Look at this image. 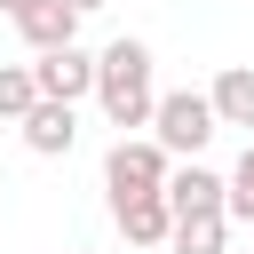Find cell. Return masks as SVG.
I'll list each match as a JSON object with an SVG mask.
<instances>
[{"label": "cell", "instance_id": "cell-8", "mask_svg": "<svg viewBox=\"0 0 254 254\" xmlns=\"http://www.w3.org/2000/svg\"><path fill=\"white\" fill-rule=\"evenodd\" d=\"M111 222H119L127 246H167L175 238V206L167 198H127V206H111Z\"/></svg>", "mask_w": 254, "mask_h": 254}, {"label": "cell", "instance_id": "cell-13", "mask_svg": "<svg viewBox=\"0 0 254 254\" xmlns=\"http://www.w3.org/2000/svg\"><path fill=\"white\" fill-rule=\"evenodd\" d=\"M0 8H8V16H32V8H48V0H0Z\"/></svg>", "mask_w": 254, "mask_h": 254}, {"label": "cell", "instance_id": "cell-11", "mask_svg": "<svg viewBox=\"0 0 254 254\" xmlns=\"http://www.w3.org/2000/svg\"><path fill=\"white\" fill-rule=\"evenodd\" d=\"M32 111H40V79H32V64H0V119L24 127Z\"/></svg>", "mask_w": 254, "mask_h": 254}, {"label": "cell", "instance_id": "cell-1", "mask_svg": "<svg viewBox=\"0 0 254 254\" xmlns=\"http://www.w3.org/2000/svg\"><path fill=\"white\" fill-rule=\"evenodd\" d=\"M151 71H159V64H151L143 40H111V48L95 56V103H103V119H111L119 135L159 119V79H151Z\"/></svg>", "mask_w": 254, "mask_h": 254}, {"label": "cell", "instance_id": "cell-12", "mask_svg": "<svg viewBox=\"0 0 254 254\" xmlns=\"http://www.w3.org/2000/svg\"><path fill=\"white\" fill-rule=\"evenodd\" d=\"M230 222H254V143H246L238 167H230Z\"/></svg>", "mask_w": 254, "mask_h": 254}, {"label": "cell", "instance_id": "cell-3", "mask_svg": "<svg viewBox=\"0 0 254 254\" xmlns=\"http://www.w3.org/2000/svg\"><path fill=\"white\" fill-rule=\"evenodd\" d=\"M167 175H175V159H167L151 135H119V143L103 151V190H111V206H127V198H167Z\"/></svg>", "mask_w": 254, "mask_h": 254}, {"label": "cell", "instance_id": "cell-6", "mask_svg": "<svg viewBox=\"0 0 254 254\" xmlns=\"http://www.w3.org/2000/svg\"><path fill=\"white\" fill-rule=\"evenodd\" d=\"M71 143H79V103H48L40 95V111L24 119V151L32 159H64Z\"/></svg>", "mask_w": 254, "mask_h": 254}, {"label": "cell", "instance_id": "cell-9", "mask_svg": "<svg viewBox=\"0 0 254 254\" xmlns=\"http://www.w3.org/2000/svg\"><path fill=\"white\" fill-rule=\"evenodd\" d=\"M206 95H214V119L222 127H254V64H222Z\"/></svg>", "mask_w": 254, "mask_h": 254}, {"label": "cell", "instance_id": "cell-10", "mask_svg": "<svg viewBox=\"0 0 254 254\" xmlns=\"http://www.w3.org/2000/svg\"><path fill=\"white\" fill-rule=\"evenodd\" d=\"M167 246H175V254H222V246H230V214H183Z\"/></svg>", "mask_w": 254, "mask_h": 254}, {"label": "cell", "instance_id": "cell-7", "mask_svg": "<svg viewBox=\"0 0 254 254\" xmlns=\"http://www.w3.org/2000/svg\"><path fill=\"white\" fill-rule=\"evenodd\" d=\"M16 32H24V48H32V56H56V48H71V40H79V8H71V0H48V8L16 16Z\"/></svg>", "mask_w": 254, "mask_h": 254}, {"label": "cell", "instance_id": "cell-4", "mask_svg": "<svg viewBox=\"0 0 254 254\" xmlns=\"http://www.w3.org/2000/svg\"><path fill=\"white\" fill-rule=\"evenodd\" d=\"M32 79H40L48 103H87V95H95V56L71 40V48H56V56H32Z\"/></svg>", "mask_w": 254, "mask_h": 254}, {"label": "cell", "instance_id": "cell-5", "mask_svg": "<svg viewBox=\"0 0 254 254\" xmlns=\"http://www.w3.org/2000/svg\"><path fill=\"white\" fill-rule=\"evenodd\" d=\"M167 206H175V222L183 214H230V175H214V167H175L167 175Z\"/></svg>", "mask_w": 254, "mask_h": 254}, {"label": "cell", "instance_id": "cell-14", "mask_svg": "<svg viewBox=\"0 0 254 254\" xmlns=\"http://www.w3.org/2000/svg\"><path fill=\"white\" fill-rule=\"evenodd\" d=\"M71 8H79V16H95V8H111V0H71Z\"/></svg>", "mask_w": 254, "mask_h": 254}, {"label": "cell", "instance_id": "cell-2", "mask_svg": "<svg viewBox=\"0 0 254 254\" xmlns=\"http://www.w3.org/2000/svg\"><path fill=\"white\" fill-rule=\"evenodd\" d=\"M214 135H222V119H214V95H206V87H167V95H159L151 143H159L167 159H198Z\"/></svg>", "mask_w": 254, "mask_h": 254}]
</instances>
